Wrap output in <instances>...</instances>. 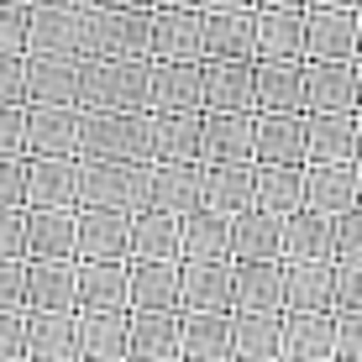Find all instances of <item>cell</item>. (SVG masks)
I'll return each instance as SVG.
<instances>
[{
    "mask_svg": "<svg viewBox=\"0 0 362 362\" xmlns=\"http://www.w3.org/2000/svg\"><path fill=\"white\" fill-rule=\"evenodd\" d=\"M147 205L184 216L189 205H199V163H153L147 158Z\"/></svg>",
    "mask_w": 362,
    "mask_h": 362,
    "instance_id": "33",
    "label": "cell"
},
{
    "mask_svg": "<svg viewBox=\"0 0 362 362\" xmlns=\"http://www.w3.org/2000/svg\"><path fill=\"white\" fill-rule=\"evenodd\" d=\"M252 6H305V0H252Z\"/></svg>",
    "mask_w": 362,
    "mask_h": 362,
    "instance_id": "52",
    "label": "cell"
},
{
    "mask_svg": "<svg viewBox=\"0 0 362 362\" xmlns=\"http://www.w3.org/2000/svg\"><path fill=\"white\" fill-rule=\"evenodd\" d=\"M74 362H127V310H74Z\"/></svg>",
    "mask_w": 362,
    "mask_h": 362,
    "instance_id": "13",
    "label": "cell"
},
{
    "mask_svg": "<svg viewBox=\"0 0 362 362\" xmlns=\"http://www.w3.org/2000/svg\"><path fill=\"white\" fill-rule=\"evenodd\" d=\"M27 100L79 105V58H69V53H27Z\"/></svg>",
    "mask_w": 362,
    "mask_h": 362,
    "instance_id": "29",
    "label": "cell"
},
{
    "mask_svg": "<svg viewBox=\"0 0 362 362\" xmlns=\"http://www.w3.org/2000/svg\"><path fill=\"white\" fill-rule=\"evenodd\" d=\"M27 205L32 210L79 205V153H27Z\"/></svg>",
    "mask_w": 362,
    "mask_h": 362,
    "instance_id": "5",
    "label": "cell"
},
{
    "mask_svg": "<svg viewBox=\"0 0 362 362\" xmlns=\"http://www.w3.org/2000/svg\"><path fill=\"white\" fill-rule=\"evenodd\" d=\"M27 362H74V310H27Z\"/></svg>",
    "mask_w": 362,
    "mask_h": 362,
    "instance_id": "36",
    "label": "cell"
},
{
    "mask_svg": "<svg viewBox=\"0 0 362 362\" xmlns=\"http://www.w3.org/2000/svg\"><path fill=\"white\" fill-rule=\"evenodd\" d=\"M231 362H279V310H231Z\"/></svg>",
    "mask_w": 362,
    "mask_h": 362,
    "instance_id": "34",
    "label": "cell"
},
{
    "mask_svg": "<svg viewBox=\"0 0 362 362\" xmlns=\"http://www.w3.org/2000/svg\"><path fill=\"white\" fill-rule=\"evenodd\" d=\"M127 257H179V216L168 210H132L127 216Z\"/></svg>",
    "mask_w": 362,
    "mask_h": 362,
    "instance_id": "35",
    "label": "cell"
},
{
    "mask_svg": "<svg viewBox=\"0 0 362 362\" xmlns=\"http://www.w3.org/2000/svg\"><path fill=\"white\" fill-rule=\"evenodd\" d=\"M27 153V105H0V158Z\"/></svg>",
    "mask_w": 362,
    "mask_h": 362,
    "instance_id": "46",
    "label": "cell"
},
{
    "mask_svg": "<svg viewBox=\"0 0 362 362\" xmlns=\"http://www.w3.org/2000/svg\"><path fill=\"white\" fill-rule=\"evenodd\" d=\"M199 205L236 216L252 205V163H199Z\"/></svg>",
    "mask_w": 362,
    "mask_h": 362,
    "instance_id": "37",
    "label": "cell"
},
{
    "mask_svg": "<svg viewBox=\"0 0 362 362\" xmlns=\"http://www.w3.org/2000/svg\"><path fill=\"white\" fill-rule=\"evenodd\" d=\"M179 362H231V310H179Z\"/></svg>",
    "mask_w": 362,
    "mask_h": 362,
    "instance_id": "19",
    "label": "cell"
},
{
    "mask_svg": "<svg viewBox=\"0 0 362 362\" xmlns=\"http://www.w3.org/2000/svg\"><path fill=\"white\" fill-rule=\"evenodd\" d=\"M299 168L305 163H252V205L289 216L299 205Z\"/></svg>",
    "mask_w": 362,
    "mask_h": 362,
    "instance_id": "40",
    "label": "cell"
},
{
    "mask_svg": "<svg viewBox=\"0 0 362 362\" xmlns=\"http://www.w3.org/2000/svg\"><path fill=\"white\" fill-rule=\"evenodd\" d=\"M27 257H74V210L27 205Z\"/></svg>",
    "mask_w": 362,
    "mask_h": 362,
    "instance_id": "39",
    "label": "cell"
},
{
    "mask_svg": "<svg viewBox=\"0 0 362 362\" xmlns=\"http://www.w3.org/2000/svg\"><path fill=\"white\" fill-rule=\"evenodd\" d=\"M299 205H315V210H326V216L362 205L357 163H305L299 168Z\"/></svg>",
    "mask_w": 362,
    "mask_h": 362,
    "instance_id": "10",
    "label": "cell"
},
{
    "mask_svg": "<svg viewBox=\"0 0 362 362\" xmlns=\"http://www.w3.org/2000/svg\"><path fill=\"white\" fill-rule=\"evenodd\" d=\"M27 294V257H0V310H21Z\"/></svg>",
    "mask_w": 362,
    "mask_h": 362,
    "instance_id": "47",
    "label": "cell"
},
{
    "mask_svg": "<svg viewBox=\"0 0 362 362\" xmlns=\"http://www.w3.org/2000/svg\"><path fill=\"white\" fill-rule=\"evenodd\" d=\"M252 0H199V11H247Z\"/></svg>",
    "mask_w": 362,
    "mask_h": 362,
    "instance_id": "49",
    "label": "cell"
},
{
    "mask_svg": "<svg viewBox=\"0 0 362 362\" xmlns=\"http://www.w3.org/2000/svg\"><path fill=\"white\" fill-rule=\"evenodd\" d=\"M284 252V216L263 205H247L231 216V263L242 257H279Z\"/></svg>",
    "mask_w": 362,
    "mask_h": 362,
    "instance_id": "32",
    "label": "cell"
},
{
    "mask_svg": "<svg viewBox=\"0 0 362 362\" xmlns=\"http://www.w3.org/2000/svg\"><path fill=\"white\" fill-rule=\"evenodd\" d=\"M132 362H179V310H127Z\"/></svg>",
    "mask_w": 362,
    "mask_h": 362,
    "instance_id": "20",
    "label": "cell"
},
{
    "mask_svg": "<svg viewBox=\"0 0 362 362\" xmlns=\"http://www.w3.org/2000/svg\"><path fill=\"white\" fill-rule=\"evenodd\" d=\"M27 47V0H0V53Z\"/></svg>",
    "mask_w": 362,
    "mask_h": 362,
    "instance_id": "45",
    "label": "cell"
},
{
    "mask_svg": "<svg viewBox=\"0 0 362 362\" xmlns=\"http://www.w3.org/2000/svg\"><path fill=\"white\" fill-rule=\"evenodd\" d=\"M305 6H341V11H357V0H305Z\"/></svg>",
    "mask_w": 362,
    "mask_h": 362,
    "instance_id": "51",
    "label": "cell"
},
{
    "mask_svg": "<svg viewBox=\"0 0 362 362\" xmlns=\"http://www.w3.org/2000/svg\"><path fill=\"white\" fill-rule=\"evenodd\" d=\"M305 110H357V58H299Z\"/></svg>",
    "mask_w": 362,
    "mask_h": 362,
    "instance_id": "7",
    "label": "cell"
},
{
    "mask_svg": "<svg viewBox=\"0 0 362 362\" xmlns=\"http://www.w3.org/2000/svg\"><path fill=\"white\" fill-rule=\"evenodd\" d=\"M90 27H95V6H79V0H58V6H27V47H21V53L95 58Z\"/></svg>",
    "mask_w": 362,
    "mask_h": 362,
    "instance_id": "3",
    "label": "cell"
},
{
    "mask_svg": "<svg viewBox=\"0 0 362 362\" xmlns=\"http://www.w3.org/2000/svg\"><path fill=\"white\" fill-rule=\"evenodd\" d=\"M79 158H147V110H79Z\"/></svg>",
    "mask_w": 362,
    "mask_h": 362,
    "instance_id": "4",
    "label": "cell"
},
{
    "mask_svg": "<svg viewBox=\"0 0 362 362\" xmlns=\"http://www.w3.org/2000/svg\"><path fill=\"white\" fill-rule=\"evenodd\" d=\"M27 6H58V0H27Z\"/></svg>",
    "mask_w": 362,
    "mask_h": 362,
    "instance_id": "54",
    "label": "cell"
},
{
    "mask_svg": "<svg viewBox=\"0 0 362 362\" xmlns=\"http://www.w3.org/2000/svg\"><path fill=\"white\" fill-rule=\"evenodd\" d=\"M147 158L199 163V110H147Z\"/></svg>",
    "mask_w": 362,
    "mask_h": 362,
    "instance_id": "14",
    "label": "cell"
},
{
    "mask_svg": "<svg viewBox=\"0 0 362 362\" xmlns=\"http://www.w3.org/2000/svg\"><path fill=\"white\" fill-rule=\"evenodd\" d=\"M0 362H27V310H0Z\"/></svg>",
    "mask_w": 362,
    "mask_h": 362,
    "instance_id": "42",
    "label": "cell"
},
{
    "mask_svg": "<svg viewBox=\"0 0 362 362\" xmlns=\"http://www.w3.org/2000/svg\"><path fill=\"white\" fill-rule=\"evenodd\" d=\"M127 310H179V257H127Z\"/></svg>",
    "mask_w": 362,
    "mask_h": 362,
    "instance_id": "17",
    "label": "cell"
},
{
    "mask_svg": "<svg viewBox=\"0 0 362 362\" xmlns=\"http://www.w3.org/2000/svg\"><path fill=\"white\" fill-rule=\"evenodd\" d=\"M21 310H74V257H27Z\"/></svg>",
    "mask_w": 362,
    "mask_h": 362,
    "instance_id": "31",
    "label": "cell"
},
{
    "mask_svg": "<svg viewBox=\"0 0 362 362\" xmlns=\"http://www.w3.org/2000/svg\"><path fill=\"white\" fill-rule=\"evenodd\" d=\"M357 11L341 6H305V53L299 58H357Z\"/></svg>",
    "mask_w": 362,
    "mask_h": 362,
    "instance_id": "15",
    "label": "cell"
},
{
    "mask_svg": "<svg viewBox=\"0 0 362 362\" xmlns=\"http://www.w3.org/2000/svg\"><path fill=\"white\" fill-rule=\"evenodd\" d=\"M199 163H252V110H199Z\"/></svg>",
    "mask_w": 362,
    "mask_h": 362,
    "instance_id": "8",
    "label": "cell"
},
{
    "mask_svg": "<svg viewBox=\"0 0 362 362\" xmlns=\"http://www.w3.org/2000/svg\"><path fill=\"white\" fill-rule=\"evenodd\" d=\"M0 257H27V205H0Z\"/></svg>",
    "mask_w": 362,
    "mask_h": 362,
    "instance_id": "44",
    "label": "cell"
},
{
    "mask_svg": "<svg viewBox=\"0 0 362 362\" xmlns=\"http://www.w3.org/2000/svg\"><path fill=\"white\" fill-rule=\"evenodd\" d=\"M0 105H27V53H0Z\"/></svg>",
    "mask_w": 362,
    "mask_h": 362,
    "instance_id": "43",
    "label": "cell"
},
{
    "mask_svg": "<svg viewBox=\"0 0 362 362\" xmlns=\"http://www.w3.org/2000/svg\"><path fill=\"white\" fill-rule=\"evenodd\" d=\"M305 53V6H252V58Z\"/></svg>",
    "mask_w": 362,
    "mask_h": 362,
    "instance_id": "21",
    "label": "cell"
},
{
    "mask_svg": "<svg viewBox=\"0 0 362 362\" xmlns=\"http://www.w3.org/2000/svg\"><path fill=\"white\" fill-rule=\"evenodd\" d=\"M199 110H252V58H199Z\"/></svg>",
    "mask_w": 362,
    "mask_h": 362,
    "instance_id": "11",
    "label": "cell"
},
{
    "mask_svg": "<svg viewBox=\"0 0 362 362\" xmlns=\"http://www.w3.org/2000/svg\"><path fill=\"white\" fill-rule=\"evenodd\" d=\"M179 257H231V216L216 205H189L179 216Z\"/></svg>",
    "mask_w": 362,
    "mask_h": 362,
    "instance_id": "26",
    "label": "cell"
},
{
    "mask_svg": "<svg viewBox=\"0 0 362 362\" xmlns=\"http://www.w3.org/2000/svg\"><path fill=\"white\" fill-rule=\"evenodd\" d=\"M279 257H331V216L315 205H294L284 216V252Z\"/></svg>",
    "mask_w": 362,
    "mask_h": 362,
    "instance_id": "38",
    "label": "cell"
},
{
    "mask_svg": "<svg viewBox=\"0 0 362 362\" xmlns=\"http://www.w3.org/2000/svg\"><path fill=\"white\" fill-rule=\"evenodd\" d=\"M252 110H305L299 58H252Z\"/></svg>",
    "mask_w": 362,
    "mask_h": 362,
    "instance_id": "23",
    "label": "cell"
},
{
    "mask_svg": "<svg viewBox=\"0 0 362 362\" xmlns=\"http://www.w3.org/2000/svg\"><path fill=\"white\" fill-rule=\"evenodd\" d=\"M147 58H173V64H199V6H153V32H147Z\"/></svg>",
    "mask_w": 362,
    "mask_h": 362,
    "instance_id": "16",
    "label": "cell"
},
{
    "mask_svg": "<svg viewBox=\"0 0 362 362\" xmlns=\"http://www.w3.org/2000/svg\"><path fill=\"white\" fill-rule=\"evenodd\" d=\"M199 58H252V6L199 11Z\"/></svg>",
    "mask_w": 362,
    "mask_h": 362,
    "instance_id": "28",
    "label": "cell"
},
{
    "mask_svg": "<svg viewBox=\"0 0 362 362\" xmlns=\"http://www.w3.org/2000/svg\"><path fill=\"white\" fill-rule=\"evenodd\" d=\"M179 310H231V257H179Z\"/></svg>",
    "mask_w": 362,
    "mask_h": 362,
    "instance_id": "18",
    "label": "cell"
},
{
    "mask_svg": "<svg viewBox=\"0 0 362 362\" xmlns=\"http://www.w3.org/2000/svg\"><path fill=\"white\" fill-rule=\"evenodd\" d=\"M147 110H199V64L153 58V69H147Z\"/></svg>",
    "mask_w": 362,
    "mask_h": 362,
    "instance_id": "30",
    "label": "cell"
},
{
    "mask_svg": "<svg viewBox=\"0 0 362 362\" xmlns=\"http://www.w3.org/2000/svg\"><path fill=\"white\" fill-rule=\"evenodd\" d=\"M231 310H284L279 257H242V263H231Z\"/></svg>",
    "mask_w": 362,
    "mask_h": 362,
    "instance_id": "27",
    "label": "cell"
},
{
    "mask_svg": "<svg viewBox=\"0 0 362 362\" xmlns=\"http://www.w3.org/2000/svg\"><path fill=\"white\" fill-rule=\"evenodd\" d=\"M336 310L362 315V257H336L331 263V315Z\"/></svg>",
    "mask_w": 362,
    "mask_h": 362,
    "instance_id": "41",
    "label": "cell"
},
{
    "mask_svg": "<svg viewBox=\"0 0 362 362\" xmlns=\"http://www.w3.org/2000/svg\"><path fill=\"white\" fill-rule=\"evenodd\" d=\"M79 6H153V0H79Z\"/></svg>",
    "mask_w": 362,
    "mask_h": 362,
    "instance_id": "50",
    "label": "cell"
},
{
    "mask_svg": "<svg viewBox=\"0 0 362 362\" xmlns=\"http://www.w3.org/2000/svg\"><path fill=\"white\" fill-rule=\"evenodd\" d=\"M79 205L142 210L147 205V158H79Z\"/></svg>",
    "mask_w": 362,
    "mask_h": 362,
    "instance_id": "2",
    "label": "cell"
},
{
    "mask_svg": "<svg viewBox=\"0 0 362 362\" xmlns=\"http://www.w3.org/2000/svg\"><path fill=\"white\" fill-rule=\"evenodd\" d=\"M357 110H305V163H357Z\"/></svg>",
    "mask_w": 362,
    "mask_h": 362,
    "instance_id": "6",
    "label": "cell"
},
{
    "mask_svg": "<svg viewBox=\"0 0 362 362\" xmlns=\"http://www.w3.org/2000/svg\"><path fill=\"white\" fill-rule=\"evenodd\" d=\"M252 163H305V110H252Z\"/></svg>",
    "mask_w": 362,
    "mask_h": 362,
    "instance_id": "12",
    "label": "cell"
},
{
    "mask_svg": "<svg viewBox=\"0 0 362 362\" xmlns=\"http://www.w3.org/2000/svg\"><path fill=\"white\" fill-rule=\"evenodd\" d=\"M284 310H331V257H279Z\"/></svg>",
    "mask_w": 362,
    "mask_h": 362,
    "instance_id": "25",
    "label": "cell"
},
{
    "mask_svg": "<svg viewBox=\"0 0 362 362\" xmlns=\"http://www.w3.org/2000/svg\"><path fill=\"white\" fill-rule=\"evenodd\" d=\"M74 310H127V263L74 257Z\"/></svg>",
    "mask_w": 362,
    "mask_h": 362,
    "instance_id": "22",
    "label": "cell"
},
{
    "mask_svg": "<svg viewBox=\"0 0 362 362\" xmlns=\"http://www.w3.org/2000/svg\"><path fill=\"white\" fill-rule=\"evenodd\" d=\"M74 257H105V263H127V210L74 205Z\"/></svg>",
    "mask_w": 362,
    "mask_h": 362,
    "instance_id": "9",
    "label": "cell"
},
{
    "mask_svg": "<svg viewBox=\"0 0 362 362\" xmlns=\"http://www.w3.org/2000/svg\"><path fill=\"white\" fill-rule=\"evenodd\" d=\"M153 58H79V110H147Z\"/></svg>",
    "mask_w": 362,
    "mask_h": 362,
    "instance_id": "1",
    "label": "cell"
},
{
    "mask_svg": "<svg viewBox=\"0 0 362 362\" xmlns=\"http://www.w3.org/2000/svg\"><path fill=\"white\" fill-rule=\"evenodd\" d=\"M27 153H79V105L27 100Z\"/></svg>",
    "mask_w": 362,
    "mask_h": 362,
    "instance_id": "24",
    "label": "cell"
},
{
    "mask_svg": "<svg viewBox=\"0 0 362 362\" xmlns=\"http://www.w3.org/2000/svg\"><path fill=\"white\" fill-rule=\"evenodd\" d=\"M0 205H27V153L0 158Z\"/></svg>",
    "mask_w": 362,
    "mask_h": 362,
    "instance_id": "48",
    "label": "cell"
},
{
    "mask_svg": "<svg viewBox=\"0 0 362 362\" xmlns=\"http://www.w3.org/2000/svg\"><path fill=\"white\" fill-rule=\"evenodd\" d=\"M153 6H199V0H153Z\"/></svg>",
    "mask_w": 362,
    "mask_h": 362,
    "instance_id": "53",
    "label": "cell"
}]
</instances>
